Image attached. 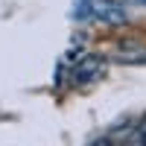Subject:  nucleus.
I'll list each match as a JSON object with an SVG mask.
<instances>
[{
  "label": "nucleus",
  "mask_w": 146,
  "mask_h": 146,
  "mask_svg": "<svg viewBox=\"0 0 146 146\" xmlns=\"http://www.w3.org/2000/svg\"><path fill=\"white\" fill-rule=\"evenodd\" d=\"M143 3H146V0H143Z\"/></svg>",
  "instance_id": "4"
},
{
  "label": "nucleus",
  "mask_w": 146,
  "mask_h": 146,
  "mask_svg": "<svg viewBox=\"0 0 146 146\" xmlns=\"http://www.w3.org/2000/svg\"><path fill=\"white\" fill-rule=\"evenodd\" d=\"M137 140H140V143H146V120H143L140 129H137Z\"/></svg>",
  "instance_id": "3"
},
{
  "label": "nucleus",
  "mask_w": 146,
  "mask_h": 146,
  "mask_svg": "<svg viewBox=\"0 0 146 146\" xmlns=\"http://www.w3.org/2000/svg\"><path fill=\"white\" fill-rule=\"evenodd\" d=\"M105 76V62L96 56H85L82 62L73 67V82L76 85H94Z\"/></svg>",
  "instance_id": "2"
},
{
  "label": "nucleus",
  "mask_w": 146,
  "mask_h": 146,
  "mask_svg": "<svg viewBox=\"0 0 146 146\" xmlns=\"http://www.w3.org/2000/svg\"><path fill=\"white\" fill-rule=\"evenodd\" d=\"M76 18L100 21V23H126V9L117 0H79Z\"/></svg>",
  "instance_id": "1"
}]
</instances>
